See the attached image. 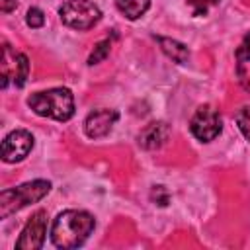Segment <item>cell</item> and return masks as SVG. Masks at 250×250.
<instances>
[{"mask_svg": "<svg viewBox=\"0 0 250 250\" xmlns=\"http://www.w3.org/2000/svg\"><path fill=\"white\" fill-rule=\"evenodd\" d=\"M96 227V219L82 209H66L57 215L51 229V240L57 248L72 250L82 246Z\"/></svg>", "mask_w": 250, "mask_h": 250, "instance_id": "1", "label": "cell"}, {"mask_svg": "<svg viewBox=\"0 0 250 250\" xmlns=\"http://www.w3.org/2000/svg\"><path fill=\"white\" fill-rule=\"evenodd\" d=\"M27 105L41 117L68 121L74 115V96L68 88H51L27 98Z\"/></svg>", "mask_w": 250, "mask_h": 250, "instance_id": "2", "label": "cell"}, {"mask_svg": "<svg viewBox=\"0 0 250 250\" xmlns=\"http://www.w3.org/2000/svg\"><path fill=\"white\" fill-rule=\"evenodd\" d=\"M51 191V182L47 180H33L25 182L16 188L2 189L0 193V219H8L12 213L41 201Z\"/></svg>", "mask_w": 250, "mask_h": 250, "instance_id": "3", "label": "cell"}, {"mask_svg": "<svg viewBox=\"0 0 250 250\" xmlns=\"http://www.w3.org/2000/svg\"><path fill=\"white\" fill-rule=\"evenodd\" d=\"M59 16L64 25L86 31L102 20V10L90 0H66L59 8Z\"/></svg>", "mask_w": 250, "mask_h": 250, "instance_id": "4", "label": "cell"}, {"mask_svg": "<svg viewBox=\"0 0 250 250\" xmlns=\"http://www.w3.org/2000/svg\"><path fill=\"white\" fill-rule=\"evenodd\" d=\"M189 131L191 135L201 141V143H211L213 139H217L223 131V119L219 115V111L205 104V105H199L189 121Z\"/></svg>", "mask_w": 250, "mask_h": 250, "instance_id": "5", "label": "cell"}, {"mask_svg": "<svg viewBox=\"0 0 250 250\" xmlns=\"http://www.w3.org/2000/svg\"><path fill=\"white\" fill-rule=\"evenodd\" d=\"M47 211L39 209L31 215V219L25 223L20 238L16 240V248L20 250H39L45 242L47 234Z\"/></svg>", "mask_w": 250, "mask_h": 250, "instance_id": "6", "label": "cell"}, {"mask_svg": "<svg viewBox=\"0 0 250 250\" xmlns=\"http://www.w3.org/2000/svg\"><path fill=\"white\" fill-rule=\"evenodd\" d=\"M33 148V135L25 129H16L8 133L2 141V160L8 164L23 160Z\"/></svg>", "mask_w": 250, "mask_h": 250, "instance_id": "7", "label": "cell"}, {"mask_svg": "<svg viewBox=\"0 0 250 250\" xmlns=\"http://www.w3.org/2000/svg\"><path fill=\"white\" fill-rule=\"evenodd\" d=\"M117 119L119 113L115 109H94L88 113L84 121V131L90 139H102L111 131Z\"/></svg>", "mask_w": 250, "mask_h": 250, "instance_id": "8", "label": "cell"}, {"mask_svg": "<svg viewBox=\"0 0 250 250\" xmlns=\"http://www.w3.org/2000/svg\"><path fill=\"white\" fill-rule=\"evenodd\" d=\"M168 139H170V125L164 121H152L146 127H143V131L137 135L139 146H143L145 150L160 148Z\"/></svg>", "mask_w": 250, "mask_h": 250, "instance_id": "9", "label": "cell"}, {"mask_svg": "<svg viewBox=\"0 0 250 250\" xmlns=\"http://www.w3.org/2000/svg\"><path fill=\"white\" fill-rule=\"evenodd\" d=\"M154 39H156V43L160 45L162 53H164L168 59H172V61L178 62V64L188 62V59H189V49H188L182 41H176V39H170V37H162V35H154Z\"/></svg>", "mask_w": 250, "mask_h": 250, "instance_id": "10", "label": "cell"}, {"mask_svg": "<svg viewBox=\"0 0 250 250\" xmlns=\"http://www.w3.org/2000/svg\"><path fill=\"white\" fill-rule=\"evenodd\" d=\"M115 6L127 20H139L150 8V0H115Z\"/></svg>", "mask_w": 250, "mask_h": 250, "instance_id": "11", "label": "cell"}, {"mask_svg": "<svg viewBox=\"0 0 250 250\" xmlns=\"http://www.w3.org/2000/svg\"><path fill=\"white\" fill-rule=\"evenodd\" d=\"M29 74V59L23 53H18V64H16V76H14V84L18 88H21L27 80Z\"/></svg>", "mask_w": 250, "mask_h": 250, "instance_id": "12", "label": "cell"}, {"mask_svg": "<svg viewBox=\"0 0 250 250\" xmlns=\"http://www.w3.org/2000/svg\"><path fill=\"white\" fill-rule=\"evenodd\" d=\"M109 49H111V41H109V39L100 41V43L94 47V51L90 53V57H88V64H90V66H94V64L102 62V61L109 55Z\"/></svg>", "mask_w": 250, "mask_h": 250, "instance_id": "13", "label": "cell"}, {"mask_svg": "<svg viewBox=\"0 0 250 250\" xmlns=\"http://www.w3.org/2000/svg\"><path fill=\"white\" fill-rule=\"evenodd\" d=\"M236 125L240 133L250 141V105H242L236 113Z\"/></svg>", "mask_w": 250, "mask_h": 250, "instance_id": "14", "label": "cell"}, {"mask_svg": "<svg viewBox=\"0 0 250 250\" xmlns=\"http://www.w3.org/2000/svg\"><path fill=\"white\" fill-rule=\"evenodd\" d=\"M221 0H188V4H189V8H191V14L193 16H207V12H209V8H213V6H217Z\"/></svg>", "mask_w": 250, "mask_h": 250, "instance_id": "15", "label": "cell"}, {"mask_svg": "<svg viewBox=\"0 0 250 250\" xmlns=\"http://www.w3.org/2000/svg\"><path fill=\"white\" fill-rule=\"evenodd\" d=\"M150 201H152L154 205L166 207V205L170 203V193H168V189H166L164 186H154V188L150 189Z\"/></svg>", "mask_w": 250, "mask_h": 250, "instance_id": "16", "label": "cell"}, {"mask_svg": "<svg viewBox=\"0 0 250 250\" xmlns=\"http://www.w3.org/2000/svg\"><path fill=\"white\" fill-rule=\"evenodd\" d=\"M234 57H236L238 62H246V61H250V31L242 37L240 45H238L236 51H234Z\"/></svg>", "mask_w": 250, "mask_h": 250, "instance_id": "17", "label": "cell"}, {"mask_svg": "<svg viewBox=\"0 0 250 250\" xmlns=\"http://www.w3.org/2000/svg\"><path fill=\"white\" fill-rule=\"evenodd\" d=\"M25 21H27V25L33 27V29L41 27V25L45 23V14H43V10H39V8H29V10H27V16H25Z\"/></svg>", "mask_w": 250, "mask_h": 250, "instance_id": "18", "label": "cell"}, {"mask_svg": "<svg viewBox=\"0 0 250 250\" xmlns=\"http://www.w3.org/2000/svg\"><path fill=\"white\" fill-rule=\"evenodd\" d=\"M18 8V2L16 0H0V10L4 12V14H10L12 10H16Z\"/></svg>", "mask_w": 250, "mask_h": 250, "instance_id": "19", "label": "cell"}]
</instances>
